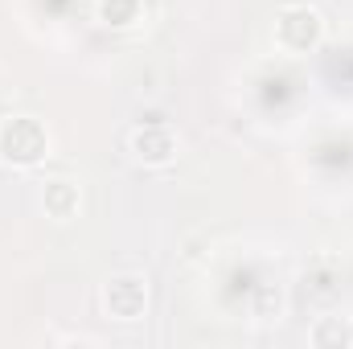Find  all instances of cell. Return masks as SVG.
Instances as JSON below:
<instances>
[{"mask_svg": "<svg viewBox=\"0 0 353 349\" xmlns=\"http://www.w3.org/2000/svg\"><path fill=\"white\" fill-rule=\"evenodd\" d=\"M103 304H107V312H111L115 321H136V317L144 312V304H148V288H144V279H136V275L107 279Z\"/></svg>", "mask_w": 353, "mask_h": 349, "instance_id": "6da1fadb", "label": "cell"}, {"mask_svg": "<svg viewBox=\"0 0 353 349\" xmlns=\"http://www.w3.org/2000/svg\"><path fill=\"white\" fill-rule=\"evenodd\" d=\"M46 206H50V214H54L58 222H66V218L74 214V206H79V189H74L70 181H54V185L46 189Z\"/></svg>", "mask_w": 353, "mask_h": 349, "instance_id": "7a4b0ae2", "label": "cell"}, {"mask_svg": "<svg viewBox=\"0 0 353 349\" xmlns=\"http://www.w3.org/2000/svg\"><path fill=\"white\" fill-rule=\"evenodd\" d=\"M312 341H316V346H329V341L353 346V325L350 321H341V317H329V321H321V325L312 329Z\"/></svg>", "mask_w": 353, "mask_h": 349, "instance_id": "3957f363", "label": "cell"}]
</instances>
